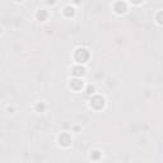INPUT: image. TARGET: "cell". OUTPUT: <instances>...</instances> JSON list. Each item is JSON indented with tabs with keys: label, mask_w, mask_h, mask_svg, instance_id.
Wrapping results in <instances>:
<instances>
[{
	"label": "cell",
	"mask_w": 163,
	"mask_h": 163,
	"mask_svg": "<svg viewBox=\"0 0 163 163\" xmlns=\"http://www.w3.org/2000/svg\"><path fill=\"white\" fill-rule=\"evenodd\" d=\"M125 9H126V5L124 3H117V5H116V10L119 12V13H124L125 12Z\"/></svg>",
	"instance_id": "4"
},
{
	"label": "cell",
	"mask_w": 163,
	"mask_h": 163,
	"mask_svg": "<svg viewBox=\"0 0 163 163\" xmlns=\"http://www.w3.org/2000/svg\"><path fill=\"white\" fill-rule=\"evenodd\" d=\"M83 73H84V69H82V68H75V71H74L75 75H80Z\"/></svg>",
	"instance_id": "6"
},
{
	"label": "cell",
	"mask_w": 163,
	"mask_h": 163,
	"mask_svg": "<svg viewBox=\"0 0 163 163\" xmlns=\"http://www.w3.org/2000/svg\"><path fill=\"white\" fill-rule=\"evenodd\" d=\"M133 1H135V3H139V1H140V0H133Z\"/></svg>",
	"instance_id": "11"
},
{
	"label": "cell",
	"mask_w": 163,
	"mask_h": 163,
	"mask_svg": "<svg viewBox=\"0 0 163 163\" xmlns=\"http://www.w3.org/2000/svg\"><path fill=\"white\" fill-rule=\"evenodd\" d=\"M71 85H73L75 89H78V88H80L82 85H83V83H75V80H73V82H71Z\"/></svg>",
	"instance_id": "7"
},
{
	"label": "cell",
	"mask_w": 163,
	"mask_h": 163,
	"mask_svg": "<svg viewBox=\"0 0 163 163\" xmlns=\"http://www.w3.org/2000/svg\"><path fill=\"white\" fill-rule=\"evenodd\" d=\"M69 143H70V138H69V135L68 134H62L61 136H60V144H62V145H69Z\"/></svg>",
	"instance_id": "3"
},
{
	"label": "cell",
	"mask_w": 163,
	"mask_h": 163,
	"mask_svg": "<svg viewBox=\"0 0 163 163\" xmlns=\"http://www.w3.org/2000/svg\"><path fill=\"white\" fill-rule=\"evenodd\" d=\"M158 20H159V23H163V12L159 13V15H158Z\"/></svg>",
	"instance_id": "9"
},
{
	"label": "cell",
	"mask_w": 163,
	"mask_h": 163,
	"mask_svg": "<svg viewBox=\"0 0 163 163\" xmlns=\"http://www.w3.org/2000/svg\"><path fill=\"white\" fill-rule=\"evenodd\" d=\"M37 17H38V19L45 20V19H46V17H47V13L42 10V12H40V13H38V15H37Z\"/></svg>",
	"instance_id": "5"
},
{
	"label": "cell",
	"mask_w": 163,
	"mask_h": 163,
	"mask_svg": "<svg viewBox=\"0 0 163 163\" xmlns=\"http://www.w3.org/2000/svg\"><path fill=\"white\" fill-rule=\"evenodd\" d=\"M65 10H66L65 13H66V14H68V15H70V14H71V15H73V13H74V12H73V9H70V8H66V9H65Z\"/></svg>",
	"instance_id": "8"
},
{
	"label": "cell",
	"mask_w": 163,
	"mask_h": 163,
	"mask_svg": "<svg viewBox=\"0 0 163 163\" xmlns=\"http://www.w3.org/2000/svg\"><path fill=\"white\" fill-rule=\"evenodd\" d=\"M90 105L93 107H96V108H101L103 106V99L101 97H94L92 101H90Z\"/></svg>",
	"instance_id": "2"
},
{
	"label": "cell",
	"mask_w": 163,
	"mask_h": 163,
	"mask_svg": "<svg viewBox=\"0 0 163 163\" xmlns=\"http://www.w3.org/2000/svg\"><path fill=\"white\" fill-rule=\"evenodd\" d=\"M99 157V154H98V152H94V156H93V159H97V158Z\"/></svg>",
	"instance_id": "10"
},
{
	"label": "cell",
	"mask_w": 163,
	"mask_h": 163,
	"mask_svg": "<svg viewBox=\"0 0 163 163\" xmlns=\"http://www.w3.org/2000/svg\"><path fill=\"white\" fill-rule=\"evenodd\" d=\"M89 57V54L87 50H78L76 51V55H75V59L78 60L79 62H85Z\"/></svg>",
	"instance_id": "1"
}]
</instances>
